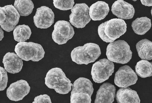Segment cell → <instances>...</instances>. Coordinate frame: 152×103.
I'll return each mask as SVG.
<instances>
[{
    "instance_id": "obj_5",
    "label": "cell",
    "mask_w": 152,
    "mask_h": 103,
    "mask_svg": "<svg viewBox=\"0 0 152 103\" xmlns=\"http://www.w3.org/2000/svg\"><path fill=\"white\" fill-rule=\"evenodd\" d=\"M15 51L22 60L38 61L44 56L45 52L40 44L31 42H21L15 45Z\"/></svg>"
},
{
    "instance_id": "obj_26",
    "label": "cell",
    "mask_w": 152,
    "mask_h": 103,
    "mask_svg": "<svg viewBox=\"0 0 152 103\" xmlns=\"http://www.w3.org/2000/svg\"><path fill=\"white\" fill-rule=\"evenodd\" d=\"M8 77L7 71L0 66V91H3L7 86Z\"/></svg>"
},
{
    "instance_id": "obj_25",
    "label": "cell",
    "mask_w": 152,
    "mask_h": 103,
    "mask_svg": "<svg viewBox=\"0 0 152 103\" xmlns=\"http://www.w3.org/2000/svg\"><path fill=\"white\" fill-rule=\"evenodd\" d=\"M53 3L56 8L61 10L71 9L75 4L74 0H53Z\"/></svg>"
},
{
    "instance_id": "obj_28",
    "label": "cell",
    "mask_w": 152,
    "mask_h": 103,
    "mask_svg": "<svg viewBox=\"0 0 152 103\" xmlns=\"http://www.w3.org/2000/svg\"><path fill=\"white\" fill-rule=\"evenodd\" d=\"M6 17L4 7H0V26L4 23Z\"/></svg>"
},
{
    "instance_id": "obj_16",
    "label": "cell",
    "mask_w": 152,
    "mask_h": 103,
    "mask_svg": "<svg viewBox=\"0 0 152 103\" xmlns=\"http://www.w3.org/2000/svg\"><path fill=\"white\" fill-rule=\"evenodd\" d=\"M109 10V5L107 3L104 1H98L90 6L89 14L93 20H101L107 16Z\"/></svg>"
},
{
    "instance_id": "obj_3",
    "label": "cell",
    "mask_w": 152,
    "mask_h": 103,
    "mask_svg": "<svg viewBox=\"0 0 152 103\" xmlns=\"http://www.w3.org/2000/svg\"><path fill=\"white\" fill-rule=\"evenodd\" d=\"M101 54L98 45L88 43L83 46L75 48L72 51L71 57L72 61L78 64H85L94 62Z\"/></svg>"
},
{
    "instance_id": "obj_17",
    "label": "cell",
    "mask_w": 152,
    "mask_h": 103,
    "mask_svg": "<svg viewBox=\"0 0 152 103\" xmlns=\"http://www.w3.org/2000/svg\"><path fill=\"white\" fill-rule=\"evenodd\" d=\"M115 97L118 103H140L137 91L129 87L119 89Z\"/></svg>"
},
{
    "instance_id": "obj_18",
    "label": "cell",
    "mask_w": 152,
    "mask_h": 103,
    "mask_svg": "<svg viewBox=\"0 0 152 103\" xmlns=\"http://www.w3.org/2000/svg\"><path fill=\"white\" fill-rule=\"evenodd\" d=\"M72 89L71 94L83 92L88 93L91 97L94 91L93 84L89 79L80 77L72 83Z\"/></svg>"
},
{
    "instance_id": "obj_22",
    "label": "cell",
    "mask_w": 152,
    "mask_h": 103,
    "mask_svg": "<svg viewBox=\"0 0 152 103\" xmlns=\"http://www.w3.org/2000/svg\"><path fill=\"white\" fill-rule=\"evenodd\" d=\"M31 34L30 27L24 24L15 26L13 31L14 39L19 42H24L28 39Z\"/></svg>"
},
{
    "instance_id": "obj_29",
    "label": "cell",
    "mask_w": 152,
    "mask_h": 103,
    "mask_svg": "<svg viewBox=\"0 0 152 103\" xmlns=\"http://www.w3.org/2000/svg\"><path fill=\"white\" fill-rule=\"evenodd\" d=\"M140 1L142 4L145 6H152V0H141Z\"/></svg>"
},
{
    "instance_id": "obj_8",
    "label": "cell",
    "mask_w": 152,
    "mask_h": 103,
    "mask_svg": "<svg viewBox=\"0 0 152 103\" xmlns=\"http://www.w3.org/2000/svg\"><path fill=\"white\" fill-rule=\"evenodd\" d=\"M74 34V28L70 23L65 20H59L54 25L52 37L55 42L62 45L72 38Z\"/></svg>"
},
{
    "instance_id": "obj_31",
    "label": "cell",
    "mask_w": 152,
    "mask_h": 103,
    "mask_svg": "<svg viewBox=\"0 0 152 103\" xmlns=\"http://www.w3.org/2000/svg\"><path fill=\"white\" fill-rule=\"evenodd\" d=\"M133 1H136L137 0H133Z\"/></svg>"
},
{
    "instance_id": "obj_6",
    "label": "cell",
    "mask_w": 152,
    "mask_h": 103,
    "mask_svg": "<svg viewBox=\"0 0 152 103\" xmlns=\"http://www.w3.org/2000/svg\"><path fill=\"white\" fill-rule=\"evenodd\" d=\"M114 69L113 62L105 58L101 59L93 65L91 72L92 78L95 83H102L108 79Z\"/></svg>"
},
{
    "instance_id": "obj_11",
    "label": "cell",
    "mask_w": 152,
    "mask_h": 103,
    "mask_svg": "<svg viewBox=\"0 0 152 103\" xmlns=\"http://www.w3.org/2000/svg\"><path fill=\"white\" fill-rule=\"evenodd\" d=\"M54 14L52 10L46 6H42L37 9L34 16V22L37 28L46 29L54 22Z\"/></svg>"
},
{
    "instance_id": "obj_13",
    "label": "cell",
    "mask_w": 152,
    "mask_h": 103,
    "mask_svg": "<svg viewBox=\"0 0 152 103\" xmlns=\"http://www.w3.org/2000/svg\"><path fill=\"white\" fill-rule=\"evenodd\" d=\"M115 91L114 85L109 83H104L96 92L94 103H113Z\"/></svg>"
},
{
    "instance_id": "obj_9",
    "label": "cell",
    "mask_w": 152,
    "mask_h": 103,
    "mask_svg": "<svg viewBox=\"0 0 152 103\" xmlns=\"http://www.w3.org/2000/svg\"><path fill=\"white\" fill-rule=\"evenodd\" d=\"M137 79L134 71L129 66L125 65L120 67L116 72L114 82L119 87L126 88L135 84Z\"/></svg>"
},
{
    "instance_id": "obj_20",
    "label": "cell",
    "mask_w": 152,
    "mask_h": 103,
    "mask_svg": "<svg viewBox=\"0 0 152 103\" xmlns=\"http://www.w3.org/2000/svg\"><path fill=\"white\" fill-rule=\"evenodd\" d=\"M151 26V19L146 17L137 18L132 24L134 32L137 35H140L146 33L150 29Z\"/></svg>"
},
{
    "instance_id": "obj_23",
    "label": "cell",
    "mask_w": 152,
    "mask_h": 103,
    "mask_svg": "<svg viewBox=\"0 0 152 103\" xmlns=\"http://www.w3.org/2000/svg\"><path fill=\"white\" fill-rule=\"evenodd\" d=\"M135 68L136 74L142 78L150 77L152 75L151 62L142 60L137 63Z\"/></svg>"
},
{
    "instance_id": "obj_19",
    "label": "cell",
    "mask_w": 152,
    "mask_h": 103,
    "mask_svg": "<svg viewBox=\"0 0 152 103\" xmlns=\"http://www.w3.org/2000/svg\"><path fill=\"white\" fill-rule=\"evenodd\" d=\"M139 57L142 60L148 61L152 59V42L146 39L142 40L136 45Z\"/></svg>"
},
{
    "instance_id": "obj_14",
    "label": "cell",
    "mask_w": 152,
    "mask_h": 103,
    "mask_svg": "<svg viewBox=\"0 0 152 103\" xmlns=\"http://www.w3.org/2000/svg\"><path fill=\"white\" fill-rule=\"evenodd\" d=\"M2 63L7 72L12 74L20 72L23 66L22 60L14 53H7L3 57Z\"/></svg>"
},
{
    "instance_id": "obj_2",
    "label": "cell",
    "mask_w": 152,
    "mask_h": 103,
    "mask_svg": "<svg viewBox=\"0 0 152 103\" xmlns=\"http://www.w3.org/2000/svg\"><path fill=\"white\" fill-rule=\"evenodd\" d=\"M45 84L48 88L54 89L60 94H67L71 90V81L59 68H52L48 71L45 78Z\"/></svg>"
},
{
    "instance_id": "obj_7",
    "label": "cell",
    "mask_w": 152,
    "mask_h": 103,
    "mask_svg": "<svg viewBox=\"0 0 152 103\" xmlns=\"http://www.w3.org/2000/svg\"><path fill=\"white\" fill-rule=\"evenodd\" d=\"M89 8L85 3H76L71 9L69 21L72 25L77 28H83L90 21Z\"/></svg>"
},
{
    "instance_id": "obj_15",
    "label": "cell",
    "mask_w": 152,
    "mask_h": 103,
    "mask_svg": "<svg viewBox=\"0 0 152 103\" xmlns=\"http://www.w3.org/2000/svg\"><path fill=\"white\" fill-rule=\"evenodd\" d=\"M6 15V19L0 27L2 29L9 32L14 30L19 22L20 15L12 5L3 6Z\"/></svg>"
},
{
    "instance_id": "obj_4",
    "label": "cell",
    "mask_w": 152,
    "mask_h": 103,
    "mask_svg": "<svg viewBox=\"0 0 152 103\" xmlns=\"http://www.w3.org/2000/svg\"><path fill=\"white\" fill-rule=\"evenodd\" d=\"M106 55L108 59L112 62L124 64L131 59L132 52L126 42L118 40L110 42L108 45Z\"/></svg>"
},
{
    "instance_id": "obj_10",
    "label": "cell",
    "mask_w": 152,
    "mask_h": 103,
    "mask_svg": "<svg viewBox=\"0 0 152 103\" xmlns=\"http://www.w3.org/2000/svg\"><path fill=\"white\" fill-rule=\"evenodd\" d=\"M27 82L21 79L12 83L6 91L7 97L11 100L18 101L23 99L30 91Z\"/></svg>"
},
{
    "instance_id": "obj_12",
    "label": "cell",
    "mask_w": 152,
    "mask_h": 103,
    "mask_svg": "<svg viewBox=\"0 0 152 103\" xmlns=\"http://www.w3.org/2000/svg\"><path fill=\"white\" fill-rule=\"evenodd\" d=\"M111 11L113 14L123 20L132 19L135 12L132 5L123 0L115 1L112 6Z\"/></svg>"
},
{
    "instance_id": "obj_27",
    "label": "cell",
    "mask_w": 152,
    "mask_h": 103,
    "mask_svg": "<svg viewBox=\"0 0 152 103\" xmlns=\"http://www.w3.org/2000/svg\"><path fill=\"white\" fill-rule=\"evenodd\" d=\"M50 98L46 94H41L35 97L32 103H51Z\"/></svg>"
},
{
    "instance_id": "obj_30",
    "label": "cell",
    "mask_w": 152,
    "mask_h": 103,
    "mask_svg": "<svg viewBox=\"0 0 152 103\" xmlns=\"http://www.w3.org/2000/svg\"><path fill=\"white\" fill-rule=\"evenodd\" d=\"M4 37V32L0 26V41L2 40Z\"/></svg>"
},
{
    "instance_id": "obj_1",
    "label": "cell",
    "mask_w": 152,
    "mask_h": 103,
    "mask_svg": "<svg viewBox=\"0 0 152 103\" xmlns=\"http://www.w3.org/2000/svg\"><path fill=\"white\" fill-rule=\"evenodd\" d=\"M126 28V24L124 20L113 18L100 24L98 27V32L103 41L111 42L124 35Z\"/></svg>"
},
{
    "instance_id": "obj_21",
    "label": "cell",
    "mask_w": 152,
    "mask_h": 103,
    "mask_svg": "<svg viewBox=\"0 0 152 103\" xmlns=\"http://www.w3.org/2000/svg\"><path fill=\"white\" fill-rule=\"evenodd\" d=\"M14 6L20 16H28L32 12L34 8V4L31 0H16Z\"/></svg>"
},
{
    "instance_id": "obj_24",
    "label": "cell",
    "mask_w": 152,
    "mask_h": 103,
    "mask_svg": "<svg viewBox=\"0 0 152 103\" xmlns=\"http://www.w3.org/2000/svg\"><path fill=\"white\" fill-rule=\"evenodd\" d=\"M91 97L88 93L83 92L71 94L70 103H91Z\"/></svg>"
}]
</instances>
